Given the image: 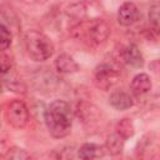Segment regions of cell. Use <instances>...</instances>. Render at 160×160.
<instances>
[{
	"instance_id": "obj_22",
	"label": "cell",
	"mask_w": 160,
	"mask_h": 160,
	"mask_svg": "<svg viewBox=\"0 0 160 160\" xmlns=\"http://www.w3.org/2000/svg\"><path fill=\"white\" fill-rule=\"evenodd\" d=\"M149 160H159V155H155V156H152V158H150Z\"/></svg>"
},
{
	"instance_id": "obj_5",
	"label": "cell",
	"mask_w": 160,
	"mask_h": 160,
	"mask_svg": "<svg viewBox=\"0 0 160 160\" xmlns=\"http://www.w3.org/2000/svg\"><path fill=\"white\" fill-rule=\"evenodd\" d=\"M5 116L14 129H22L29 121V109L22 100H12L8 105Z\"/></svg>"
},
{
	"instance_id": "obj_13",
	"label": "cell",
	"mask_w": 160,
	"mask_h": 160,
	"mask_svg": "<svg viewBox=\"0 0 160 160\" xmlns=\"http://www.w3.org/2000/svg\"><path fill=\"white\" fill-rule=\"evenodd\" d=\"M124 142L125 140L119 136L116 132L114 134H110L108 138H106V141H105V145L102 146L105 152H108L109 155H119L122 152V149H124Z\"/></svg>"
},
{
	"instance_id": "obj_8",
	"label": "cell",
	"mask_w": 160,
	"mask_h": 160,
	"mask_svg": "<svg viewBox=\"0 0 160 160\" xmlns=\"http://www.w3.org/2000/svg\"><path fill=\"white\" fill-rule=\"evenodd\" d=\"M140 12L138 6L131 1H125L118 10V21L122 26H130L139 20Z\"/></svg>"
},
{
	"instance_id": "obj_4",
	"label": "cell",
	"mask_w": 160,
	"mask_h": 160,
	"mask_svg": "<svg viewBox=\"0 0 160 160\" xmlns=\"http://www.w3.org/2000/svg\"><path fill=\"white\" fill-rule=\"evenodd\" d=\"M118 80H119V71L111 64L102 62L98 65L94 70V75H92L94 85L102 91L110 90L118 82Z\"/></svg>"
},
{
	"instance_id": "obj_6",
	"label": "cell",
	"mask_w": 160,
	"mask_h": 160,
	"mask_svg": "<svg viewBox=\"0 0 160 160\" xmlns=\"http://www.w3.org/2000/svg\"><path fill=\"white\" fill-rule=\"evenodd\" d=\"M121 58V60L131 66V68H135V69H140L142 68L144 65V58H142V54L139 49V46L134 42H130L128 44L125 48H120V55H119V59Z\"/></svg>"
},
{
	"instance_id": "obj_3",
	"label": "cell",
	"mask_w": 160,
	"mask_h": 160,
	"mask_svg": "<svg viewBox=\"0 0 160 160\" xmlns=\"http://www.w3.org/2000/svg\"><path fill=\"white\" fill-rule=\"evenodd\" d=\"M24 42L30 59L38 62L51 58L55 50L50 38L38 30H29L24 36Z\"/></svg>"
},
{
	"instance_id": "obj_10",
	"label": "cell",
	"mask_w": 160,
	"mask_h": 160,
	"mask_svg": "<svg viewBox=\"0 0 160 160\" xmlns=\"http://www.w3.org/2000/svg\"><path fill=\"white\" fill-rule=\"evenodd\" d=\"M151 79L148 74L145 72H139L136 74L132 80H131V90L132 92L136 95V96H140V95H144V94H148L150 90H151Z\"/></svg>"
},
{
	"instance_id": "obj_19",
	"label": "cell",
	"mask_w": 160,
	"mask_h": 160,
	"mask_svg": "<svg viewBox=\"0 0 160 160\" xmlns=\"http://www.w3.org/2000/svg\"><path fill=\"white\" fill-rule=\"evenodd\" d=\"M11 65H12L11 58L5 51H0V74L8 72L11 69Z\"/></svg>"
},
{
	"instance_id": "obj_18",
	"label": "cell",
	"mask_w": 160,
	"mask_h": 160,
	"mask_svg": "<svg viewBox=\"0 0 160 160\" xmlns=\"http://www.w3.org/2000/svg\"><path fill=\"white\" fill-rule=\"evenodd\" d=\"M159 10H160V5L158 2L152 4L149 9V22L154 30V32H159Z\"/></svg>"
},
{
	"instance_id": "obj_12",
	"label": "cell",
	"mask_w": 160,
	"mask_h": 160,
	"mask_svg": "<svg viewBox=\"0 0 160 160\" xmlns=\"http://www.w3.org/2000/svg\"><path fill=\"white\" fill-rule=\"evenodd\" d=\"M105 150L102 146L95 144V142H85L79 149V159L80 160H96L101 156H104Z\"/></svg>"
},
{
	"instance_id": "obj_16",
	"label": "cell",
	"mask_w": 160,
	"mask_h": 160,
	"mask_svg": "<svg viewBox=\"0 0 160 160\" xmlns=\"http://www.w3.org/2000/svg\"><path fill=\"white\" fill-rule=\"evenodd\" d=\"M5 160H34V158L25 149L19 146H12L6 152Z\"/></svg>"
},
{
	"instance_id": "obj_7",
	"label": "cell",
	"mask_w": 160,
	"mask_h": 160,
	"mask_svg": "<svg viewBox=\"0 0 160 160\" xmlns=\"http://www.w3.org/2000/svg\"><path fill=\"white\" fill-rule=\"evenodd\" d=\"M75 114L81 120V122L84 125H92V124L98 122V120L100 118V109L91 102L80 101L76 105Z\"/></svg>"
},
{
	"instance_id": "obj_17",
	"label": "cell",
	"mask_w": 160,
	"mask_h": 160,
	"mask_svg": "<svg viewBox=\"0 0 160 160\" xmlns=\"http://www.w3.org/2000/svg\"><path fill=\"white\" fill-rule=\"evenodd\" d=\"M11 31L6 25L0 22V51H5L11 45Z\"/></svg>"
},
{
	"instance_id": "obj_2",
	"label": "cell",
	"mask_w": 160,
	"mask_h": 160,
	"mask_svg": "<svg viewBox=\"0 0 160 160\" xmlns=\"http://www.w3.org/2000/svg\"><path fill=\"white\" fill-rule=\"evenodd\" d=\"M72 109L64 100H54L44 112V120L50 135L55 139L68 136L72 126Z\"/></svg>"
},
{
	"instance_id": "obj_20",
	"label": "cell",
	"mask_w": 160,
	"mask_h": 160,
	"mask_svg": "<svg viewBox=\"0 0 160 160\" xmlns=\"http://www.w3.org/2000/svg\"><path fill=\"white\" fill-rule=\"evenodd\" d=\"M9 149H10V148L6 146V142H5V141H0V158H1V156H5L6 152L9 151Z\"/></svg>"
},
{
	"instance_id": "obj_21",
	"label": "cell",
	"mask_w": 160,
	"mask_h": 160,
	"mask_svg": "<svg viewBox=\"0 0 160 160\" xmlns=\"http://www.w3.org/2000/svg\"><path fill=\"white\" fill-rule=\"evenodd\" d=\"M2 92V79H1V74H0V94Z\"/></svg>"
},
{
	"instance_id": "obj_11",
	"label": "cell",
	"mask_w": 160,
	"mask_h": 160,
	"mask_svg": "<svg viewBox=\"0 0 160 160\" xmlns=\"http://www.w3.org/2000/svg\"><path fill=\"white\" fill-rule=\"evenodd\" d=\"M54 65L60 74H74L79 70V64L74 60L72 56L68 54H60L55 59Z\"/></svg>"
},
{
	"instance_id": "obj_9",
	"label": "cell",
	"mask_w": 160,
	"mask_h": 160,
	"mask_svg": "<svg viewBox=\"0 0 160 160\" xmlns=\"http://www.w3.org/2000/svg\"><path fill=\"white\" fill-rule=\"evenodd\" d=\"M109 104L116 110H128L134 105V99L125 90H115L109 96Z\"/></svg>"
},
{
	"instance_id": "obj_14",
	"label": "cell",
	"mask_w": 160,
	"mask_h": 160,
	"mask_svg": "<svg viewBox=\"0 0 160 160\" xmlns=\"http://www.w3.org/2000/svg\"><path fill=\"white\" fill-rule=\"evenodd\" d=\"M115 132L121 136L124 140L134 136L135 134V128H134V124L132 121L129 119V118H124V119H120L116 125H115Z\"/></svg>"
},
{
	"instance_id": "obj_1",
	"label": "cell",
	"mask_w": 160,
	"mask_h": 160,
	"mask_svg": "<svg viewBox=\"0 0 160 160\" xmlns=\"http://www.w3.org/2000/svg\"><path fill=\"white\" fill-rule=\"evenodd\" d=\"M70 34L74 40L82 45L88 48H98L108 40L110 26L102 19H82L71 26Z\"/></svg>"
},
{
	"instance_id": "obj_15",
	"label": "cell",
	"mask_w": 160,
	"mask_h": 160,
	"mask_svg": "<svg viewBox=\"0 0 160 160\" xmlns=\"http://www.w3.org/2000/svg\"><path fill=\"white\" fill-rule=\"evenodd\" d=\"M85 12H86V6L82 2H74L70 4L66 9V14L71 18L75 19L76 22H79L80 20L85 19Z\"/></svg>"
}]
</instances>
